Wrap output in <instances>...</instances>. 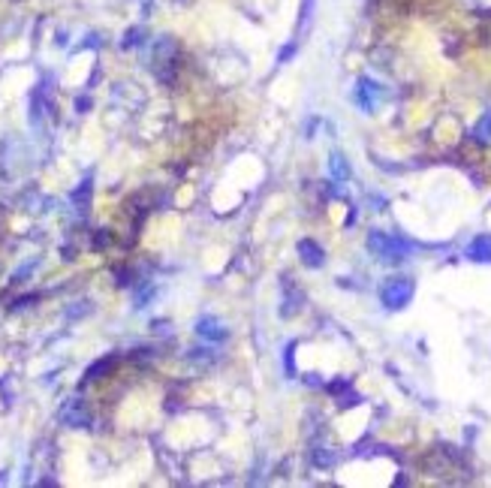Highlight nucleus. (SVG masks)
Here are the masks:
<instances>
[{
	"label": "nucleus",
	"mask_w": 491,
	"mask_h": 488,
	"mask_svg": "<svg viewBox=\"0 0 491 488\" xmlns=\"http://www.w3.org/2000/svg\"><path fill=\"white\" fill-rule=\"evenodd\" d=\"M368 247L377 259H383V262H401L407 257V250H410V244H407L401 235H389V232L377 229V232L368 235Z\"/></svg>",
	"instance_id": "nucleus-1"
},
{
	"label": "nucleus",
	"mask_w": 491,
	"mask_h": 488,
	"mask_svg": "<svg viewBox=\"0 0 491 488\" xmlns=\"http://www.w3.org/2000/svg\"><path fill=\"white\" fill-rule=\"evenodd\" d=\"M410 298H413V280L410 277H392L383 286V304L392 307V311L410 304Z\"/></svg>",
	"instance_id": "nucleus-2"
},
{
	"label": "nucleus",
	"mask_w": 491,
	"mask_h": 488,
	"mask_svg": "<svg viewBox=\"0 0 491 488\" xmlns=\"http://www.w3.org/2000/svg\"><path fill=\"white\" fill-rule=\"evenodd\" d=\"M380 97V85H374L371 79H359V88H356V103L365 108V112H371Z\"/></svg>",
	"instance_id": "nucleus-3"
},
{
	"label": "nucleus",
	"mask_w": 491,
	"mask_h": 488,
	"mask_svg": "<svg viewBox=\"0 0 491 488\" xmlns=\"http://www.w3.org/2000/svg\"><path fill=\"white\" fill-rule=\"evenodd\" d=\"M61 419L67 425H72V428H81V425L90 422V416H88V410H85V404H81V401H70L61 410Z\"/></svg>",
	"instance_id": "nucleus-4"
},
{
	"label": "nucleus",
	"mask_w": 491,
	"mask_h": 488,
	"mask_svg": "<svg viewBox=\"0 0 491 488\" xmlns=\"http://www.w3.org/2000/svg\"><path fill=\"white\" fill-rule=\"evenodd\" d=\"M196 332L202 334V338H208V341H223L226 338V329L217 320H199L196 323Z\"/></svg>",
	"instance_id": "nucleus-5"
},
{
	"label": "nucleus",
	"mask_w": 491,
	"mask_h": 488,
	"mask_svg": "<svg viewBox=\"0 0 491 488\" xmlns=\"http://www.w3.org/2000/svg\"><path fill=\"white\" fill-rule=\"evenodd\" d=\"M112 368H115V356H106V359L94 361V365H90V368L85 371V380H88V383H94V380H103Z\"/></svg>",
	"instance_id": "nucleus-6"
},
{
	"label": "nucleus",
	"mask_w": 491,
	"mask_h": 488,
	"mask_svg": "<svg viewBox=\"0 0 491 488\" xmlns=\"http://www.w3.org/2000/svg\"><path fill=\"white\" fill-rule=\"evenodd\" d=\"M298 253H302V259L307 262V266H320V262H323V250L316 247V244H314L311 238L298 241Z\"/></svg>",
	"instance_id": "nucleus-7"
},
{
	"label": "nucleus",
	"mask_w": 491,
	"mask_h": 488,
	"mask_svg": "<svg viewBox=\"0 0 491 488\" xmlns=\"http://www.w3.org/2000/svg\"><path fill=\"white\" fill-rule=\"evenodd\" d=\"M470 259H488L491 262V238H485V235H483V238H476L474 244H470Z\"/></svg>",
	"instance_id": "nucleus-8"
},
{
	"label": "nucleus",
	"mask_w": 491,
	"mask_h": 488,
	"mask_svg": "<svg viewBox=\"0 0 491 488\" xmlns=\"http://www.w3.org/2000/svg\"><path fill=\"white\" fill-rule=\"evenodd\" d=\"M139 42H142V27H130V31L124 33L121 49H133V45H139Z\"/></svg>",
	"instance_id": "nucleus-9"
},
{
	"label": "nucleus",
	"mask_w": 491,
	"mask_h": 488,
	"mask_svg": "<svg viewBox=\"0 0 491 488\" xmlns=\"http://www.w3.org/2000/svg\"><path fill=\"white\" fill-rule=\"evenodd\" d=\"M72 199H76V202H81V205H88V199H90V181H85V184H81L76 193H72Z\"/></svg>",
	"instance_id": "nucleus-10"
},
{
	"label": "nucleus",
	"mask_w": 491,
	"mask_h": 488,
	"mask_svg": "<svg viewBox=\"0 0 491 488\" xmlns=\"http://www.w3.org/2000/svg\"><path fill=\"white\" fill-rule=\"evenodd\" d=\"M332 169H335V175H338V178H347V166H344L341 154H335V157H332Z\"/></svg>",
	"instance_id": "nucleus-11"
},
{
	"label": "nucleus",
	"mask_w": 491,
	"mask_h": 488,
	"mask_svg": "<svg viewBox=\"0 0 491 488\" xmlns=\"http://www.w3.org/2000/svg\"><path fill=\"white\" fill-rule=\"evenodd\" d=\"M108 241H112V232H108V229H99V232H97V238H94V247H97V250H103Z\"/></svg>",
	"instance_id": "nucleus-12"
},
{
	"label": "nucleus",
	"mask_w": 491,
	"mask_h": 488,
	"mask_svg": "<svg viewBox=\"0 0 491 488\" xmlns=\"http://www.w3.org/2000/svg\"><path fill=\"white\" fill-rule=\"evenodd\" d=\"M293 51H296V42H289L287 49L280 51V58H277V60H280V63H284V60H289V58H293Z\"/></svg>",
	"instance_id": "nucleus-13"
}]
</instances>
